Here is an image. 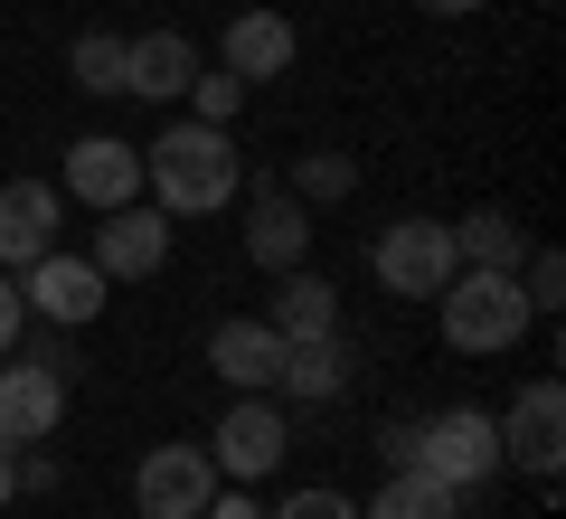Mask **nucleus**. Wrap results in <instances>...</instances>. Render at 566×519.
I'll use <instances>...</instances> for the list:
<instances>
[{"instance_id":"obj_13","label":"nucleus","mask_w":566,"mask_h":519,"mask_svg":"<svg viewBox=\"0 0 566 519\" xmlns=\"http://www.w3.org/2000/svg\"><path fill=\"white\" fill-rule=\"evenodd\" d=\"M208 369H218L237 397H264L274 369H283V331H274L264 312H227L218 331H208Z\"/></svg>"},{"instance_id":"obj_6","label":"nucleus","mask_w":566,"mask_h":519,"mask_svg":"<svg viewBox=\"0 0 566 519\" xmlns=\"http://www.w3.org/2000/svg\"><path fill=\"white\" fill-rule=\"evenodd\" d=\"M104 293H114V283L85 256H66V246H48L39 264H20V312L48 321V331H85V321L104 312Z\"/></svg>"},{"instance_id":"obj_28","label":"nucleus","mask_w":566,"mask_h":519,"mask_svg":"<svg viewBox=\"0 0 566 519\" xmlns=\"http://www.w3.org/2000/svg\"><path fill=\"white\" fill-rule=\"evenodd\" d=\"M199 519H264V510H255V500H245V491H218V500H208Z\"/></svg>"},{"instance_id":"obj_20","label":"nucleus","mask_w":566,"mask_h":519,"mask_svg":"<svg viewBox=\"0 0 566 519\" xmlns=\"http://www.w3.org/2000/svg\"><path fill=\"white\" fill-rule=\"evenodd\" d=\"M359 519H463V491H444L434 473H387Z\"/></svg>"},{"instance_id":"obj_2","label":"nucleus","mask_w":566,"mask_h":519,"mask_svg":"<svg viewBox=\"0 0 566 519\" xmlns=\"http://www.w3.org/2000/svg\"><path fill=\"white\" fill-rule=\"evenodd\" d=\"M528 293L520 274H491V264H463V274L434 293V331H444L453 360H501V350H520L528 340Z\"/></svg>"},{"instance_id":"obj_11","label":"nucleus","mask_w":566,"mask_h":519,"mask_svg":"<svg viewBox=\"0 0 566 519\" xmlns=\"http://www.w3.org/2000/svg\"><path fill=\"white\" fill-rule=\"evenodd\" d=\"M283 454H293V444H283V406L274 397H237L218 416V435H208V463H218L227 481H264Z\"/></svg>"},{"instance_id":"obj_19","label":"nucleus","mask_w":566,"mask_h":519,"mask_svg":"<svg viewBox=\"0 0 566 519\" xmlns=\"http://www.w3.org/2000/svg\"><path fill=\"white\" fill-rule=\"evenodd\" d=\"M453 256H463V264H491V274H520L528 227L510 218V208H472V218H453Z\"/></svg>"},{"instance_id":"obj_8","label":"nucleus","mask_w":566,"mask_h":519,"mask_svg":"<svg viewBox=\"0 0 566 519\" xmlns=\"http://www.w3.org/2000/svg\"><path fill=\"white\" fill-rule=\"evenodd\" d=\"M501 463H520L528 481H557L566 463V387L557 378H528L501 416Z\"/></svg>"},{"instance_id":"obj_16","label":"nucleus","mask_w":566,"mask_h":519,"mask_svg":"<svg viewBox=\"0 0 566 519\" xmlns=\"http://www.w3.org/2000/svg\"><path fill=\"white\" fill-rule=\"evenodd\" d=\"M274 321L283 340H331L340 331V283L331 274H312V264H293V274H274Z\"/></svg>"},{"instance_id":"obj_4","label":"nucleus","mask_w":566,"mask_h":519,"mask_svg":"<svg viewBox=\"0 0 566 519\" xmlns=\"http://www.w3.org/2000/svg\"><path fill=\"white\" fill-rule=\"evenodd\" d=\"M406 473H434L444 491H482L501 473V416L491 406H444V416H416V463Z\"/></svg>"},{"instance_id":"obj_22","label":"nucleus","mask_w":566,"mask_h":519,"mask_svg":"<svg viewBox=\"0 0 566 519\" xmlns=\"http://www.w3.org/2000/svg\"><path fill=\"white\" fill-rule=\"evenodd\" d=\"M283 189H293L303 208H340V199H359V152H303Z\"/></svg>"},{"instance_id":"obj_1","label":"nucleus","mask_w":566,"mask_h":519,"mask_svg":"<svg viewBox=\"0 0 566 519\" xmlns=\"http://www.w3.org/2000/svg\"><path fill=\"white\" fill-rule=\"evenodd\" d=\"M142 189L161 218H218L245 199V152L227 123H170L161 142H142Z\"/></svg>"},{"instance_id":"obj_9","label":"nucleus","mask_w":566,"mask_h":519,"mask_svg":"<svg viewBox=\"0 0 566 519\" xmlns=\"http://www.w3.org/2000/svg\"><path fill=\"white\" fill-rule=\"evenodd\" d=\"M312 256V208L283 180H245V264L255 274H293Z\"/></svg>"},{"instance_id":"obj_12","label":"nucleus","mask_w":566,"mask_h":519,"mask_svg":"<svg viewBox=\"0 0 566 519\" xmlns=\"http://www.w3.org/2000/svg\"><path fill=\"white\" fill-rule=\"evenodd\" d=\"M66 425V378L39 360H0V444L20 454V444H48Z\"/></svg>"},{"instance_id":"obj_26","label":"nucleus","mask_w":566,"mask_h":519,"mask_svg":"<svg viewBox=\"0 0 566 519\" xmlns=\"http://www.w3.org/2000/svg\"><path fill=\"white\" fill-rule=\"evenodd\" d=\"M29 331V312H20V283H10V264H0V360H10V340Z\"/></svg>"},{"instance_id":"obj_30","label":"nucleus","mask_w":566,"mask_h":519,"mask_svg":"<svg viewBox=\"0 0 566 519\" xmlns=\"http://www.w3.org/2000/svg\"><path fill=\"white\" fill-rule=\"evenodd\" d=\"M10 500H20V481H10V444H0V510H10Z\"/></svg>"},{"instance_id":"obj_24","label":"nucleus","mask_w":566,"mask_h":519,"mask_svg":"<svg viewBox=\"0 0 566 519\" xmlns=\"http://www.w3.org/2000/svg\"><path fill=\"white\" fill-rule=\"evenodd\" d=\"M237 114H245V85L227 76V66L218 76L199 66V76H189V123H237Z\"/></svg>"},{"instance_id":"obj_10","label":"nucleus","mask_w":566,"mask_h":519,"mask_svg":"<svg viewBox=\"0 0 566 519\" xmlns=\"http://www.w3.org/2000/svg\"><path fill=\"white\" fill-rule=\"evenodd\" d=\"M57 189H66L76 208H95V218H104V208H133V199H142V152H133L123 133H85V142H66Z\"/></svg>"},{"instance_id":"obj_15","label":"nucleus","mask_w":566,"mask_h":519,"mask_svg":"<svg viewBox=\"0 0 566 519\" xmlns=\"http://www.w3.org/2000/svg\"><path fill=\"white\" fill-rule=\"evenodd\" d=\"M66 189L57 180H0V264H39L57 246Z\"/></svg>"},{"instance_id":"obj_14","label":"nucleus","mask_w":566,"mask_h":519,"mask_svg":"<svg viewBox=\"0 0 566 519\" xmlns=\"http://www.w3.org/2000/svg\"><path fill=\"white\" fill-rule=\"evenodd\" d=\"M293 48H303V39H293V20H283V10H237V20H227V39H218V66L255 95V85H274L283 66H293Z\"/></svg>"},{"instance_id":"obj_21","label":"nucleus","mask_w":566,"mask_h":519,"mask_svg":"<svg viewBox=\"0 0 566 519\" xmlns=\"http://www.w3.org/2000/svg\"><path fill=\"white\" fill-rule=\"evenodd\" d=\"M66 76H76L85 95H133V39H114V29H85V39L66 48Z\"/></svg>"},{"instance_id":"obj_27","label":"nucleus","mask_w":566,"mask_h":519,"mask_svg":"<svg viewBox=\"0 0 566 519\" xmlns=\"http://www.w3.org/2000/svg\"><path fill=\"white\" fill-rule=\"evenodd\" d=\"M378 454H387V473H406V463H416V425H387Z\"/></svg>"},{"instance_id":"obj_25","label":"nucleus","mask_w":566,"mask_h":519,"mask_svg":"<svg viewBox=\"0 0 566 519\" xmlns=\"http://www.w3.org/2000/svg\"><path fill=\"white\" fill-rule=\"evenodd\" d=\"M264 519H359L340 491H283V510H264Z\"/></svg>"},{"instance_id":"obj_31","label":"nucleus","mask_w":566,"mask_h":519,"mask_svg":"<svg viewBox=\"0 0 566 519\" xmlns=\"http://www.w3.org/2000/svg\"><path fill=\"white\" fill-rule=\"evenodd\" d=\"M528 10H547V0H528Z\"/></svg>"},{"instance_id":"obj_3","label":"nucleus","mask_w":566,"mask_h":519,"mask_svg":"<svg viewBox=\"0 0 566 519\" xmlns=\"http://www.w3.org/2000/svg\"><path fill=\"white\" fill-rule=\"evenodd\" d=\"M368 274L387 283L397 302H434L453 274H463V256H453V218H387L378 246H368Z\"/></svg>"},{"instance_id":"obj_18","label":"nucleus","mask_w":566,"mask_h":519,"mask_svg":"<svg viewBox=\"0 0 566 519\" xmlns=\"http://www.w3.org/2000/svg\"><path fill=\"white\" fill-rule=\"evenodd\" d=\"M189 76H199V48H189L180 29H142V39H133V95L142 104L189 95Z\"/></svg>"},{"instance_id":"obj_29","label":"nucleus","mask_w":566,"mask_h":519,"mask_svg":"<svg viewBox=\"0 0 566 519\" xmlns=\"http://www.w3.org/2000/svg\"><path fill=\"white\" fill-rule=\"evenodd\" d=\"M424 10H434V20H472V10H482V0H424Z\"/></svg>"},{"instance_id":"obj_23","label":"nucleus","mask_w":566,"mask_h":519,"mask_svg":"<svg viewBox=\"0 0 566 519\" xmlns=\"http://www.w3.org/2000/svg\"><path fill=\"white\" fill-rule=\"evenodd\" d=\"M520 293H528V312H557V302H566V264H557V246H528V256H520Z\"/></svg>"},{"instance_id":"obj_7","label":"nucleus","mask_w":566,"mask_h":519,"mask_svg":"<svg viewBox=\"0 0 566 519\" xmlns=\"http://www.w3.org/2000/svg\"><path fill=\"white\" fill-rule=\"evenodd\" d=\"M85 264H95L104 283H151L170 264V218L151 199H133V208H104L95 218V246H85Z\"/></svg>"},{"instance_id":"obj_5","label":"nucleus","mask_w":566,"mask_h":519,"mask_svg":"<svg viewBox=\"0 0 566 519\" xmlns=\"http://www.w3.org/2000/svg\"><path fill=\"white\" fill-rule=\"evenodd\" d=\"M208 500H218V463H208V444H151V454L133 463V510L142 519H199Z\"/></svg>"},{"instance_id":"obj_17","label":"nucleus","mask_w":566,"mask_h":519,"mask_svg":"<svg viewBox=\"0 0 566 519\" xmlns=\"http://www.w3.org/2000/svg\"><path fill=\"white\" fill-rule=\"evenodd\" d=\"M274 387H283L293 406H331V397L349 387V350H340V331H331V340H283Z\"/></svg>"}]
</instances>
